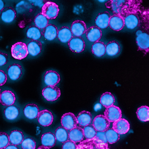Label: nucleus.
I'll return each instance as SVG.
<instances>
[{"instance_id":"nucleus-24","label":"nucleus","mask_w":149,"mask_h":149,"mask_svg":"<svg viewBox=\"0 0 149 149\" xmlns=\"http://www.w3.org/2000/svg\"><path fill=\"white\" fill-rule=\"evenodd\" d=\"M70 29L67 26H63L58 30V38L62 43L68 42L73 37Z\"/></svg>"},{"instance_id":"nucleus-38","label":"nucleus","mask_w":149,"mask_h":149,"mask_svg":"<svg viewBox=\"0 0 149 149\" xmlns=\"http://www.w3.org/2000/svg\"><path fill=\"white\" fill-rule=\"evenodd\" d=\"M84 137L86 139H91L96 135L97 131L93 124H89L84 127L83 129Z\"/></svg>"},{"instance_id":"nucleus-27","label":"nucleus","mask_w":149,"mask_h":149,"mask_svg":"<svg viewBox=\"0 0 149 149\" xmlns=\"http://www.w3.org/2000/svg\"><path fill=\"white\" fill-rule=\"evenodd\" d=\"M77 118L78 124L82 127L90 124L92 120L91 113L85 110L80 112Z\"/></svg>"},{"instance_id":"nucleus-33","label":"nucleus","mask_w":149,"mask_h":149,"mask_svg":"<svg viewBox=\"0 0 149 149\" xmlns=\"http://www.w3.org/2000/svg\"><path fill=\"white\" fill-rule=\"evenodd\" d=\"M10 144L18 146L21 144L23 141L24 136L22 132L18 130H14L10 132L9 135Z\"/></svg>"},{"instance_id":"nucleus-42","label":"nucleus","mask_w":149,"mask_h":149,"mask_svg":"<svg viewBox=\"0 0 149 149\" xmlns=\"http://www.w3.org/2000/svg\"><path fill=\"white\" fill-rule=\"evenodd\" d=\"M8 60V56L6 53L2 52H1L0 53V66H3L7 63Z\"/></svg>"},{"instance_id":"nucleus-35","label":"nucleus","mask_w":149,"mask_h":149,"mask_svg":"<svg viewBox=\"0 0 149 149\" xmlns=\"http://www.w3.org/2000/svg\"><path fill=\"white\" fill-rule=\"evenodd\" d=\"M120 134L116 132L112 128L109 129L105 131V136L108 143L113 144L120 139Z\"/></svg>"},{"instance_id":"nucleus-18","label":"nucleus","mask_w":149,"mask_h":149,"mask_svg":"<svg viewBox=\"0 0 149 149\" xmlns=\"http://www.w3.org/2000/svg\"><path fill=\"white\" fill-rule=\"evenodd\" d=\"M58 27L55 25L49 24L43 29L42 36L47 40L52 41L58 37Z\"/></svg>"},{"instance_id":"nucleus-29","label":"nucleus","mask_w":149,"mask_h":149,"mask_svg":"<svg viewBox=\"0 0 149 149\" xmlns=\"http://www.w3.org/2000/svg\"><path fill=\"white\" fill-rule=\"evenodd\" d=\"M56 141L55 135L50 132L42 134L41 138L42 145L50 148L55 146Z\"/></svg>"},{"instance_id":"nucleus-23","label":"nucleus","mask_w":149,"mask_h":149,"mask_svg":"<svg viewBox=\"0 0 149 149\" xmlns=\"http://www.w3.org/2000/svg\"><path fill=\"white\" fill-rule=\"evenodd\" d=\"M5 118L9 120H13L18 118L20 113L19 108L13 104L6 106L3 111Z\"/></svg>"},{"instance_id":"nucleus-6","label":"nucleus","mask_w":149,"mask_h":149,"mask_svg":"<svg viewBox=\"0 0 149 149\" xmlns=\"http://www.w3.org/2000/svg\"><path fill=\"white\" fill-rule=\"evenodd\" d=\"M68 45L70 50L75 53L82 52L86 47L85 41L82 37L73 36Z\"/></svg>"},{"instance_id":"nucleus-7","label":"nucleus","mask_w":149,"mask_h":149,"mask_svg":"<svg viewBox=\"0 0 149 149\" xmlns=\"http://www.w3.org/2000/svg\"><path fill=\"white\" fill-rule=\"evenodd\" d=\"M61 123L62 126L69 130L76 127L78 124L77 117L70 112L66 113L62 116Z\"/></svg>"},{"instance_id":"nucleus-41","label":"nucleus","mask_w":149,"mask_h":149,"mask_svg":"<svg viewBox=\"0 0 149 149\" xmlns=\"http://www.w3.org/2000/svg\"><path fill=\"white\" fill-rule=\"evenodd\" d=\"M62 146L63 149H76L77 148V146L76 142L71 140H68L63 143Z\"/></svg>"},{"instance_id":"nucleus-37","label":"nucleus","mask_w":149,"mask_h":149,"mask_svg":"<svg viewBox=\"0 0 149 149\" xmlns=\"http://www.w3.org/2000/svg\"><path fill=\"white\" fill-rule=\"evenodd\" d=\"M138 119L142 122H148L149 120V109L146 106H142L138 109L136 111Z\"/></svg>"},{"instance_id":"nucleus-46","label":"nucleus","mask_w":149,"mask_h":149,"mask_svg":"<svg viewBox=\"0 0 149 149\" xmlns=\"http://www.w3.org/2000/svg\"><path fill=\"white\" fill-rule=\"evenodd\" d=\"M50 148L49 147H46V146H44L43 145H42V146H40L39 147H38L37 149H50Z\"/></svg>"},{"instance_id":"nucleus-2","label":"nucleus","mask_w":149,"mask_h":149,"mask_svg":"<svg viewBox=\"0 0 149 149\" xmlns=\"http://www.w3.org/2000/svg\"><path fill=\"white\" fill-rule=\"evenodd\" d=\"M12 57L16 59L21 60L29 54L27 45L24 42H18L12 46L11 48Z\"/></svg>"},{"instance_id":"nucleus-16","label":"nucleus","mask_w":149,"mask_h":149,"mask_svg":"<svg viewBox=\"0 0 149 149\" xmlns=\"http://www.w3.org/2000/svg\"><path fill=\"white\" fill-rule=\"evenodd\" d=\"M86 34L88 40L91 42L100 41L102 36L101 29L96 26H90L86 30Z\"/></svg>"},{"instance_id":"nucleus-25","label":"nucleus","mask_w":149,"mask_h":149,"mask_svg":"<svg viewBox=\"0 0 149 149\" xmlns=\"http://www.w3.org/2000/svg\"><path fill=\"white\" fill-rule=\"evenodd\" d=\"M27 46L29 54L33 56L38 55L42 50V44L38 40H31L28 43Z\"/></svg>"},{"instance_id":"nucleus-3","label":"nucleus","mask_w":149,"mask_h":149,"mask_svg":"<svg viewBox=\"0 0 149 149\" xmlns=\"http://www.w3.org/2000/svg\"><path fill=\"white\" fill-rule=\"evenodd\" d=\"M59 12L58 5L55 3L49 1L42 6L41 13L49 19H53L57 18Z\"/></svg>"},{"instance_id":"nucleus-30","label":"nucleus","mask_w":149,"mask_h":149,"mask_svg":"<svg viewBox=\"0 0 149 149\" xmlns=\"http://www.w3.org/2000/svg\"><path fill=\"white\" fill-rule=\"evenodd\" d=\"M91 51L96 56L102 57L106 54V45L100 41L94 42L92 46Z\"/></svg>"},{"instance_id":"nucleus-34","label":"nucleus","mask_w":149,"mask_h":149,"mask_svg":"<svg viewBox=\"0 0 149 149\" xmlns=\"http://www.w3.org/2000/svg\"><path fill=\"white\" fill-rule=\"evenodd\" d=\"M115 99L114 95L111 93L107 92L103 93L100 99L101 104L106 108L114 105Z\"/></svg>"},{"instance_id":"nucleus-15","label":"nucleus","mask_w":149,"mask_h":149,"mask_svg":"<svg viewBox=\"0 0 149 149\" xmlns=\"http://www.w3.org/2000/svg\"><path fill=\"white\" fill-rule=\"evenodd\" d=\"M111 16L109 13L108 11L99 13L95 18V26L100 29H106L109 26Z\"/></svg>"},{"instance_id":"nucleus-36","label":"nucleus","mask_w":149,"mask_h":149,"mask_svg":"<svg viewBox=\"0 0 149 149\" xmlns=\"http://www.w3.org/2000/svg\"><path fill=\"white\" fill-rule=\"evenodd\" d=\"M34 22L37 27L40 29H43L49 24V19L40 13L36 16Z\"/></svg>"},{"instance_id":"nucleus-21","label":"nucleus","mask_w":149,"mask_h":149,"mask_svg":"<svg viewBox=\"0 0 149 149\" xmlns=\"http://www.w3.org/2000/svg\"><path fill=\"white\" fill-rule=\"evenodd\" d=\"M38 106L34 104H29L24 109V114L28 119L32 120L38 117L40 112Z\"/></svg>"},{"instance_id":"nucleus-43","label":"nucleus","mask_w":149,"mask_h":149,"mask_svg":"<svg viewBox=\"0 0 149 149\" xmlns=\"http://www.w3.org/2000/svg\"><path fill=\"white\" fill-rule=\"evenodd\" d=\"M7 80V75L4 72L0 70V85L1 86H3L6 83Z\"/></svg>"},{"instance_id":"nucleus-10","label":"nucleus","mask_w":149,"mask_h":149,"mask_svg":"<svg viewBox=\"0 0 149 149\" xmlns=\"http://www.w3.org/2000/svg\"><path fill=\"white\" fill-rule=\"evenodd\" d=\"M60 81V75L55 70H48L44 76V81L47 86H56Z\"/></svg>"},{"instance_id":"nucleus-8","label":"nucleus","mask_w":149,"mask_h":149,"mask_svg":"<svg viewBox=\"0 0 149 149\" xmlns=\"http://www.w3.org/2000/svg\"><path fill=\"white\" fill-rule=\"evenodd\" d=\"M110 123L104 115L100 114L94 118L93 125L97 131L105 132L109 128Z\"/></svg>"},{"instance_id":"nucleus-40","label":"nucleus","mask_w":149,"mask_h":149,"mask_svg":"<svg viewBox=\"0 0 149 149\" xmlns=\"http://www.w3.org/2000/svg\"><path fill=\"white\" fill-rule=\"evenodd\" d=\"M10 140L7 134L3 132L0 133V149H5L9 144Z\"/></svg>"},{"instance_id":"nucleus-19","label":"nucleus","mask_w":149,"mask_h":149,"mask_svg":"<svg viewBox=\"0 0 149 149\" xmlns=\"http://www.w3.org/2000/svg\"><path fill=\"white\" fill-rule=\"evenodd\" d=\"M16 16V12L11 7L4 8L1 11V19L5 23H11L15 19Z\"/></svg>"},{"instance_id":"nucleus-4","label":"nucleus","mask_w":149,"mask_h":149,"mask_svg":"<svg viewBox=\"0 0 149 149\" xmlns=\"http://www.w3.org/2000/svg\"><path fill=\"white\" fill-rule=\"evenodd\" d=\"M136 42L138 48L145 54L149 51V37L148 33L138 30L136 33Z\"/></svg>"},{"instance_id":"nucleus-1","label":"nucleus","mask_w":149,"mask_h":149,"mask_svg":"<svg viewBox=\"0 0 149 149\" xmlns=\"http://www.w3.org/2000/svg\"><path fill=\"white\" fill-rule=\"evenodd\" d=\"M105 132L97 131L96 135L91 139H86L78 146L81 148L108 149V144Z\"/></svg>"},{"instance_id":"nucleus-11","label":"nucleus","mask_w":149,"mask_h":149,"mask_svg":"<svg viewBox=\"0 0 149 149\" xmlns=\"http://www.w3.org/2000/svg\"><path fill=\"white\" fill-rule=\"evenodd\" d=\"M37 118L40 124L45 127L51 125L54 120L52 113L47 110H43L40 111Z\"/></svg>"},{"instance_id":"nucleus-5","label":"nucleus","mask_w":149,"mask_h":149,"mask_svg":"<svg viewBox=\"0 0 149 149\" xmlns=\"http://www.w3.org/2000/svg\"><path fill=\"white\" fill-rule=\"evenodd\" d=\"M43 96L49 102H54L61 96L60 89L56 86H47L42 90Z\"/></svg>"},{"instance_id":"nucleus-44","label":"nucleus","mask_w":149,"mask_h":149,"mask_svg":"<svg viewBox=\"0 0 149 149\" xmlns=\"http://www.w3.org/2000/svg\"><path fill=\"white\" fill-rule=\"evenodd\" d=\"M19 149V148L17 147L16 145H15L14 144H10V143H9V144L8 145L7 147L5 148L4 149Z\"/></svg>"},{"instance_id":"nucleus-26","label":"nucleus","mask_w":149,"mask_h":149,"mask_svg":"<svg viewBox=\"0 0 149 149\" xmlns=\"http://www.w3.org/2000/svg\"><path fill=\"white\" fill-rule=\"evenodd\" d=\"M69 139L75 142H80L83 140L84 135L83 129L77 126L69 131Z\"/></svg>"},{"instance_id":"nucleus-31","label":"nucleus","mask_w":149,"mask_h":149,"mask_svg":"<svg viewBox=\"0 0 149 149\" xmlns=\"http://www.w3.org/2000/svg\"><path fill=\"white\" fill-rule=\"evenodd\" d=\"M68 131L69 130L65 128L63 126L58 127L56 129L54 134L57 141L61 143H64L69 140Z\"/></svg>"},{"instance_id":"nucleus-14","label":"nucleus","mask_w":149,"mask_h":149,"mask_svg":"<svg viewBox=\"0 0 149 149\" xmlns=\"http://www.w3.org/2000/svg\"><path fill=\"white\" fill-rule=\"evenodd\" d=\"M70 30L73 36L81 37L86 33L87 28L86 23L80 20H77L72 24Z\"/></svg>"},{"instance_id":"nucleus-22","label":"nucleus","mask_w":149,"mask_h":149,"mask_svg":"<svg viewBox=\"0 0 149 149\" xmlns=\"http://www.w3.org/2000/svg\"><path fill=\"white\" fill-rule=\"evenodd\" d=\"M16 100L15 95L13 92L5 90L1 93L0 101L1 104L7 106L14 104Z\"/></svg>"},{"instance_id":"nucleus-32","label":"nucleus","mask_w":149,"mask_h":149,"mask_svg":"<svg viewBox=\"0 0 149 149\" xmlns=\"http://www.w3.org/2000/svg\"><path fill=\"white\" fill-rule=\"evenodd\" d=\"M26 37L32 40H38L42 36L41 29L34 26H30L26 30Z\"/></svg>"},{"instance_id":"nucleus-17","label":"nucleus","mask_w":149,"mask_h":149,"mask_svg":"<svg viewBox=\"0 0 149 149\" xmlns=\"http://www.w3.org/2000/svg\"><path fill=\"white\" fill-rule=\"evenodd\" d=\"M125 25L127 29L133 30L138 27L140 24L139 17L134 13H129L125 17H123Z\"/></svg>"},{"instance_id":"nucleus-9","label":"nucleus","mask_w":149,"mask_h":149,"mask_svg":"<svg viewBox=\"0 0 149 149\" xmlns=\"http://www.w3.org/2000/svg\"><path fill=\"white\" fill-rule=\"evenodd\" d=\"M105 116L110 122H113L122 118V111L118 106L113 105L106 108L104 112Z\"/></svg>"},{"instance_id":"nucleus-20","label":"nucleus","mask_w":149,"mask_h":149,"mask_svg":"<svg viewBox=\"0 0 149 149\" xmlns=\"http://www.w3.org/2000/svg\"><path fill=\"white\" fill-rule=\"evenodd\" d=\"M7 72L9 78L10 79L13 81L17 80L19 79L22 76V66L19 64H13L8 67Z\"/></svg>"},{"instance_id":"nucleus-45","label":"nucleus","mask_w":149,"mask_h":149,"mask_svg":"<svg viewBox=\"0 0 149 149\" xmlns=\"http://www.w3.org/2000/svg\"><path fill=\"white\" fill-rule=\"evenodd\" d=\"M4 3L3 1H2V0H0V11H1L4 8Z\"/></svg>"},{"instance_id":"nucleus-28","label":"nucleus","mask_w":149,"mask_h":149,"mask_svg":"<svg viewBox=\"0 0 149 149\" xmlns=\"http://www.w3.org/2000/svg\"><path fill=\"white\" fill-rule=\"evenodd\" d=\"M121 48L119 44L116 41H111L106 45V52L110 56L118 55L120 52Z\"/></svg>"},{"instance_id":"nucleus-12","label":"nucleus","mask_w":149,"mask_h":149,"mask_svg":"<svg viewBox=\"0 0 149 149\" xmlns=\"http://www.w3.org/2000/svg\"><path fill=\"white\" fill-rule=\"evenodd\" d=\"M112 128L120 135H123L130 130V124L126 119L121 118L113 122Z\"/></svg>"},{"instance_id":"nucleus-13","label":"nucleus","mask_w":149,"mask_h":149,"mask_svg":"<svg viewBox=\"0 0 149 149\" xmlns=\"http://www.w3.org/2000/svg\"><path fill=\"white\" fill-rule=\"evenodd\" d=\"M109 26L113 30L119 31L125 26L123 17L120 14H115L110 17Z\"/></svg>"},{"instance_id":"nucleus-39","label":"nucleus","mask_w":149,"mask_h":149,"mask_svg":"<svg viewBox=\"0 0 149 149\" xmlns=\"http://www.w3.org/2000/svg\"><path fill=\"white\" fill-rule=\"evenodd\" d=\"M21 145L23 149H35L36 143L33 138H27L24 139Z\"/></svg>"}]
</instances>
